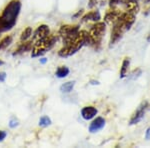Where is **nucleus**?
<instances>
[{
	"label": "nucleus",
	"mask_w": 150,
	"mask_h": 148,
	"mask_svg": "<svg viewBox=\"0 0 150 148\" xmlns=\"http://www.w3.org/2000/svg\"><path fill=\"white\" fill-rule=\"evenodd\" d=\"M64 46L59 50L58 55L60 57H69L75 54L84 45H90L89 33L85 30H79L74 36L63 41Z\"/></svg>",
	"instance_id": "obj_1"
},
{
	"label": "nucleus",
	"mask_w": 150,
	"mask_h": 148,
	"mask_svg": "<svg viewBox=\"0 0 150 148\" xmlns=\"http://www.w3.org/2000/svg\"><path fill=\"white\" fill-rule=\"evenodd\" d=\"M21 3L19 0H12L4 8L0 15V33L8 31L15 25L17 17L20 13Z\"/></svg>",
	"instance_id": "obj_2"
},
{
	"label": "nucleus",
	"mask_w": 150,
	"mask_h": 148,
	"mask_svg": "<svg viewBox=\"0 0 150 148\" xmlns=\"http://www.w3.org/2000/svg\"><path fill=\"white\" fill-rule=\"evenodd\" d=\"M106 31V24L104 22H97L91 27L89 31V39H90V45L98 48L101 44L103 35Z\"/></svg>",
	"instance_id": "obj_3"
},
{
	"label": "nucleus",
	"mask_w": 150,
	"mask_h": 148,
	"mask_svg": "<svg viewBox=\"0 0 150 148\" xmlns=\"http://www.w3.org/2000/svg\"><path fill=\"white\" fill-rule=\"evenodd\" d=\"M147 107H148V103H147V101H144V102H142L141 104H140L138 109L133 113L132 117L130 118L129 124L130 125H135V124H137V123H139L140 121L142 120V118L144 117Z\"/></svg>",
	"instance_id": "obj_4"
},
{
	"label": "nucleus",
	"mask_w": 150,
	"mask_h": 148,
	"mask_svg": "<svg viewBox=\"0 0 150 148\" xmlns=\"http://www.w3.org/2000/svg\"><path fill=\"white\" fill-rule=\"evenodd\" d=\"M79 31L78 25H63L59 29V35L62 37L63 41L69 39L74 36Z\"/></svg>",
	"instance_id": "obj_5"
},
{
	"label": "nucleus",
	"mask_w": 150,
	"mask_h": 148,
	"mask_svg": "<svg viewBox=\"0 0 150 148\" xmlns=\"http://www.w3.org/2000/svg\"><path fill=\"white\" fill-rule=\"evenodd\" d=\"M126 32V31L123 29L121 26L119 25L118 23H114L113 24L112 30H111V37H110V46L114 45L116 42H118L121 37L123 36V34Z\"/></svg>",
	"instance_id": "obj_6"
},
{
	"label": "nucleus",
	"mask_w": 150,
	"mask_h": 148,
	"mask_svg": "<svg viewBox=\"0 0 150 148\" xmlns=\"http://www.w3.org/2000/svg\"><path fill=\"white\" fill-rule=\"evenodd\" d=\"M50 35V30L47 25H40L35 30L34 35H33V39L34 42H39V41L45 40L48 36Z\"/></svg>",
	"instance_id": "obj_7"
},
{
	"label": "nucleus",
	"mask_w": 150,
	"mask_h": 148,
	"mask_svg": "<svg viewBox=\"0 0 150 148\" xmlns=\"http://www.w3.org/2000/svg\"><path fill=\"white\" fill-rule=\"evenodd\" d=\"M120 15H121L120 10L116 9L115 7H111V9L107 11L105 17H104V21L107 24H114L120 17Z\"/></svg>",
	"instance_id": "obj_8"
},
{
	"label": "nucleus",
	"mask_w": 150,
	"mask_h": 148,
	"mask_svg": "<svg viewBox=\"0 0 150 148\" xmlns=\"http://www.w3.org/2000/svg\"><path fill=\"white\" fill-rule=\"evenodd\" d=\"M105 126V119L103 117H96L92 120V122L89 125V131L91 133L98 132L99 130H101Z\"/></svg>",
	"instance_id": "obj_9"
},
{
	"label": "nucleus",
	"mask_w": 150,
	"mask_h": 148,
	"mask_svg": "<svg viewBox=\"0 0 150 148\" xmlns=\"http://www.w3.org/2000/svg\"><path fill=\"white\" fill-rule=\"evenodd\" d=\"M98 110L93 106H85L81 109V116L85 120H91L97 115Z\"/></svg>",
	"instance_id": "obj_10"
},
{
	"label": "nucleus",
	"mask_w": 150,
	"mask_h": 148,
	"mask_svg": "<svg viewBox=\"0 0 150 148\" xmlns=\"http://www.w3.org/2000/svg\"><path fill=\"white\" fill-rule=\"evenodd\" d=\"M123 5L125 6L127 12H131V13H137L139 10V5L137 3L136 0H123Z\"/></svg>",
	"instance_id": "obj_11"
},
{
	"label": "nucleus",
	"mask_w": 150,
	"mask_h": 148,
	"mask_svg": "<svg viewBox=\"0 0 150 148\" xmlns=\"http://www.w3.org/2000/svg\"><path fill=\"white\" fill-rule=\"evenodd\" d=\"M101 18L100 16V12L98 10H92L90 12H88L87 14L82 17V21H99V19Z\"/></svg>",
	"instance_id": "obj_12"
},
{
	"label": "nucleus",
	"mask_w": 150,
	"mask_h": 148,
	"mask_svg": "<svg viewBox=\"0 0 150 148\" xmlns=\"http://www.w3.org/2000/svg\"><path fill=\"white\" fill-rule=\"evenodd\" d=\"M31 48H32V42L31 41H23V43H21L20 46L16 49V51L13 53V55H18V54H21L23 52H27V51H30Z\"/></svg>",
	"instance_id": "obj_13"
},
{
	"label": "nucleus",
	"mask_w": 150,
	"mask_h": 148,
	"mask_svg": "<svg viewBox=\"0 0 150 148\" xmlns=\"http://www.w3.org/2000/svg\"><path fill=\"white\" fill-rule=\"evenodd\" d=\"M130 65V60L129 58H124L121 65V68H120V78H124L128 73V68H129Z\"/></svg>",
	"instance_id": "obj_14"
},
{
	"label": "nucleus",
	"mask_w": 150,
	"mask_h": 148,
	"mask_svg": "<svg viewBox=\"0 0 150 148\" xmlns=\"http://www.w3.org/2000/svg\"><path fill=\"white\" fill-rule=\"evenodd\" d=\"M70 70L67 66H59L55 72V76L58 77V78H64L67 75L69 74Z\"/></svg>",
	"instance_id": "obj_15"
},
{
	"label": "nucleus",
	"mask_w": 150,
	"mask_h": 148,
	"mask_svg": "<svg viewBox=\"0 0 150 148\" xmlns=\"http://www.w3.org/2000/svg\"><path fill=\"white\" fill-rule=\"evenodd\" d=\"M74 85H75V81H68V82H65L64 84H62L60 86V91L62 93H69L73 90L74 88Z\"/></svg>",
	"instance_id": "obj_16"
},
{
	"label": "nucleus",
	"mask_w": 150,
	"mask_h": 148,
	"mask_svg": "<svg viewBox=\"0 0 150 148\" xmlns=\"http://www.w3.org/2000/svg\"><path fill=\"white\" fill-rule=\"evenodd\" d=\"M12 43V37L11 36H5L3 39L0 40V50H3L5 49L6 47H8Z\"/></svg>",
	"instance_id": "obj_17"
},
{
	"label": "nucleus",
	"mask_w": 150,
	"mask_h": 148,
	"mask_svg": "<svg viewBox=\"0 0 150 148\" xmlns=\"http://www.w3.org/2000/svg\"><path fill=\"white\" fill-rule=\"evenodd\" d=\"M31 35H32V28L31 27H27L25 28L24 30L22 31V33H21V36H20V39L21 41H27L29 38L31 37Z\"/></svg>",
	"instance_id": "obj_18"
},
{
	"label": "nucleus",
	"mask_w": 150,
	"mask_h": 148,
	"mask_svg": "<svg viewBox=\"0 0 150 148\" xmlns=\"http://www.w3.org/2000/svg\"><path fill=\"white\" fill-rule=\"evenodd\" d=\"M50 124H51V119H50L48 116L44 115V116H42V117H40L39 126H41V127H46V126H49Z\"/></svg>",
	"instance_id": "obj_19"
},
{
	"label": "nucleus",
	"mask_w": 150,
	"mask_h": 148,
	"mask_svg": "<svg viewBox=\"0 0 150 148\" xmlns=\"http://www.w3.org/2000/svg\"><path fill=\"white\" fill-rule=\"evenodd\" d=\"M141 73H142V71H141V69H139V68H137V69H135L134 71L132 72L131 74V76H130V78L131 79H136V78H138V77L141 75Z\"/></svg>",
	"instance_id": "obj_20"
},
{
	"label": "nucleus",
	"mask_w": 150,
	"mask_h": 148,
	"mask_svg": "<svg viewBox=\"0 0 150 148\" xmlns=\"http://www.w3.org/2000/svg\"><path fill=\"white\" fill-rule=\"evenodd\" d=\"M16 126H18V120L15 117H12L10 121H9V127L10 128H15Z\"/></svg>",
	"instance_id": "obj_21"
},
{
	"label": "nucleus",
	"mask_w": 150,
	"mask_h": 148,
	"mask_svg": "<svg viewBox=\"0 0 150 148\" xmlns=\"http://www.w3.org/2000/svg\"><path fill=\"white\" fill-rule=\"evenodd\" d=\"M123 0H110L109 1V5L110 7H116V5L118 4H122Z\"/></svg>",
	"instance_id": "obj_22"
},
{
	"label": "nucleus",
	"mask_w": 150,
	"mask_h": 148,
	"mask_svg": "<svg viewBox=\"0 0 150 148\" xmlns=\"http://www.w3.org/2000/svg\"><path fill=\"white\" fill-rule=\"evenodd\" d=\"M6 136H7L6 131H4V130H0V142L3 141V140L6 138Z\"/></svg>",
	"instance_id": "obj_23"
},
{
	"label": "nucleus",
	"mask_w": 150,
	"mask_h": 148,
	"mask_svg": "<svg viewBox=\"0 0 150 148\" xmlns=\"http://www.w3.org/2000/svg\"><path fill=\"white\" fill-rule=\"evenodd\" d=\"M96 4H97V0H89L88 7L89 8H93L94 6H96Z\"/></svg>",
	"instance_id": "obj_24"
},
{
	"label": "nucleus",
	"mask_w": 150,
	"mask_h": 148,
	"mask_svg": "<svg viewBox=\"0 0 150 148\" xmlns=\"http://www.w3.org/2000/svg\"><path fill=\"white\" fill-rule=\"evenodd\" d=\"M6 76H7V75H6L5 72H3V71L0 72V82H4V81H5Z\"/></svg>",
	"instance_id": "obj_25"
},
{
	"label": "nucleus",
	"mask_w": 150,
	"mask_h": 148,
	"mask_svg": "<svg viewBox=\"0 0 150 148\" xmlns=\"http://www.w3.org/2000/svg\"><path fill=\"white\" fill-rule=\"evenodd\" d=\"M145 138H146L147 140H150V127L147 128L146 132H145Z\"/></svg>",
	"instance_id": "obj_26"
},
{
	"label": "nucleus",
	"mask_w": 150,
	"mask_h": 148,
	"mask_svg": "<svg viewBox=\"0 0 150 148\" xmlns=\"http://www.w3.org/2000/svg\"><path fill=\"white\" fill-rule=\"evenodd\" d=\"M46 62H47L46 58H41V59H40V63H41V64H45Z\"/></svg>",
	"instance_id": "obj_27"
},
{
	"label": "nucleus",
	"mask_w": 150,
	"mask_h": 148,
	"mask_svg": "<svg viewBox=\"0 0 150 148\" xmlns=\"http://www.w3.org/2000/svg\"><path fill=\"white\" fill-rule=\"evenodd\" d=\"M91 84H92V85H95V84H96V85H98L99 82L98 81H91Z\"/></svg>",
	"instance_id": "obj_28"
},
{
	"label": "nucleus",
	"mask_w": 150,
	"mask_h": 148,
	"mask_svg": "<svg viewBox=\"0 0 150 148\" xmlns=\"http://www.w3.org/2000/svg\"><path fill=\"white\" fill-rule=\"evenodd\" d=\"M147 41H148V42H150V33H149L148 37H147Z\"/></svg>",
	"instance_id": "obj_29"
},
{
	"label": "nucleus",
	"mask_w": 150,
	"mask_h": 148,
	"mask_svg": "<svg viewBox=\"0 0 150 148\" xmlns=\"http://www.w3.org/2000/svg\"><path fill=\"white\" fill-rule=\"evenodd\" d=\"M4 64V62L2 61V60H0V65H3Z\"/></svg>",
	"instance_id": "obj_30"
},
{
	"label": "nucleus",
	"mask_w": 150,
	"mask_h": 148,
	"mask_svg": "<svg viewBox=\"0 0 150 148\" xmlns=\"http://www.w3.org/2000/svg\"><path fill=\"white\" fill-rule=\"evenodd\" d=\"M149 110H150V105H149Z\"/></svg>",
	"instance_id": "obj_31"
}]
</instances>
